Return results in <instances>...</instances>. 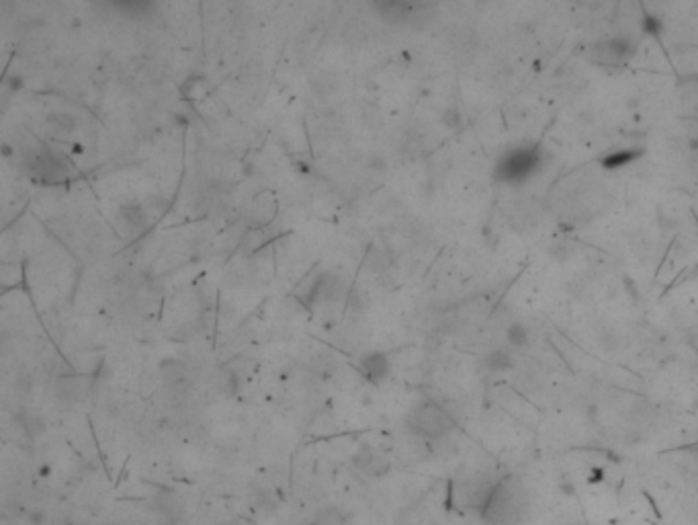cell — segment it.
<instances>
[{
    "mask_svg": "<svg viewBox=\"0 0 698 525\" xmlns=\"http://www.w3.org/2000/svg\"><path fill=\"white\" fill-rule=\"evenodd\" d=\"M529 517V493L514 474L502 476L491 499L481 511L483 525H525Z\"/></svg>",
    "mask_w": 698,
    "mask_h": 525,
    "instance_id": "cell-1",
    "label": "cell"
},
{
    "mask_svg": "<svg viewBox=\"0 0 698 525\" xmlns=\"http://www.w3.org/2000/svg\"><path fill=\"white\" fill-rule=\"evenodd\" d=\"M405 427L416 438L424 441H438L455 429V419L443 404L434 400H422L408 413Z\"/></svg>",
    "mask_w": 698,
    "mask_h": 525,
    "instance_id": "cell-2",
    "label": "cell"
},
{
    "mask_svg": "<svg viewBox=\"0 0 698 525\" xmlns=\"http://www.w3.org/2000/svg\"><path fill=\"white\" fill-rule=\"evenodd\" d=\"M500 480H502V476L491 474L487 470L467 474L463 478H459L453 484V493H451L455 507L463 509V511H477L481 515V511L485 509V505L491 499Z\"/></svg>",
    "mask_w": 698,
    "mask_h": 525,
    "instance_id": "cell-3",
    "label": "cell"
},
{
    "mask_svg": "<svg viewBox=\"0 0 698 525\" xmlns=\"http://www.w3.org/2000/svg\"><path fill=\"white\" fill-rule=\"evenodd\" d=\"M539 165V154H537V148L529 146V148H516L512 150L506 161L500 165V171L504 178L508 183H520L525 181L527 176H531L535 173Z\"/></svg>",
    "mask_w": 698,
    "mask_h": 525,
    "instance_id": "cell-4",
    "label": "cell"
},
{
    "mask_svg": "<svg viewBox=\"0 0 698 525\" xmlns=\"http://www.w3.org/2000/svg\"><path fill=\"white\" fill-rule=\"evenodd\" d=\"M90 386H92V380L86 375H60L52 386V394L60 406L68 409L84 400Z\"/></svg>",
    "mask_w": 698,
    "mask_h": 525,
    "instance_id": "cell-5",
    "label": "cell"
},
{
    "mask_svg": "<svg viewBox=\"0 0 698 525\" xmlns=\"http://www.w3.org/2000/svg\"><path fill=\"white\" fill-rule=\"evenodd\" d=\"M352 466L367 478H383L391 468L385 455L371 445H363L352 453Z\"/></svg>",
    "mask_w": 698,
    "mask_h": 525,
    "instance_id": "cell-6",
    "label": "cell"
},
{
    "mask_svg": "<svg viewBox=\"0 0 698 525\" xmlns=\"http://www.w3.org/2000/svg\"><path fill=\"white\" fill-rule=\"evenodd\" d=\"M160 375H162V386L170 396H182L189 390L191 375L189 369L180 361H162L160 363Z\"/></svg>",
    "mask_w": 698,
    "mask_h": 525,
    "instance_id": "cell-7",
    "label": "cell"
},
{
    "mask_svg": "<svg viewBox=\"0 0 698 525\" xmlns=\"http://www.w3.org/2000/svg\"><path fill=\"white\" fill-rule=\"evenodd\" d=\"M481 365L487 373H506L516 367V351L510 345L494 347L481 357Z\"/></svg>",
    "mask_w": 698,
    "mask_h": 525,
    "instance_id": "cell-8",
    "label": "cell"
},
{
    "mask_svg": "<svg viewBox=\"0 0 698 525\" xmlns=\"http://www.w3.org/2000/svg\"><path fill=\"white\" fill-rule=\"evenodd\" d=\"M359 369H361V373H363L371 384H381V382L389 375L391 363H389L385 353L375 351V353H369V355H365V357L361 359Z\"/></svg>",
    "mask_w": 698,
    "mask_h": 525,
    "instance_id": "cell-9",
    "label": "cell"
},
{
    "mask_svg": "<svg viewBox=\"0 0 698 525\" xmlns=\"http://www.w3.org/2000/svg\"><path fill=\"white\" fill-rule=\"evenodd\" d=\"M535 341V335H533V329L520 320L512 322L506 331V345H510L514 351H525L529 349Z\"/></svg>",
    "mask_w": 698,
    "mask_h": 525,
    "instance_id": "cell-10",
    "label": "cell"
},
{
    "mask_svg": "<svg viewBox=\"0 0 698 525\" xmlns=\"http://www.w3.org/2000/svg\"><path fill=\"white\" fill-rule=\"evenodd\" d=\"M213 386L220 394L233 396L237 392V375L233 373L232 367H220L213 375Z\"/></svg>",
    "mask_w": 698,
    "mask_h": 525,
    "instance_id": "cell-11",
    "label": "cell"
},
{
    "mask_svg": "<svg viewBox=\"0 0 698 525\" xmlns=\"http://www.w3.org/2000/svg\"><path fill=\"white\" fill-rule=\"evenodd\" d=\"M19 423H21V427H23L31 438H37V435H41V433L45 431V423H43L41 415L35 413V409H33V411H31V409H23V413L19 415Z\"/></svg>",
    "mask_w": 698,
    "mask_h": 525,
    "instance_id": "cell-12",
    "label": "cell"
},
{
    "mask_svg": "<svg viewBox=\"0 0 698 525\" xmlns=\"http://www.w3.org/2000/svg\"><path fill=\"white\" fill-rule=\"evenodd\" d=\"M310 525H346V517L340 509L336 507H328V509H321L313 519L310 522Z\"/></svg>",
    "mask_w": 698,
    "mask_h": 525,
    "instance_id": "cell-13",
    "label": "cell"
},
{
    "mask_svg": "<svg viewBox=\"0 0 698 525\" xmlns=\"http://www.w3.org/2000/svg\"><path fill=\"white\" fill-rule=\"evenodd\" d=\"M33 386H35V382H33L31 375H27V373H19L17 380H14V388H17L23 396H27V394L33 390Z\"/></svg>",
    "mask_w": 698,
    "mask_h": 525,
    "instance_id": "cell-14",
    "label": "cell"
}]
</instances>
